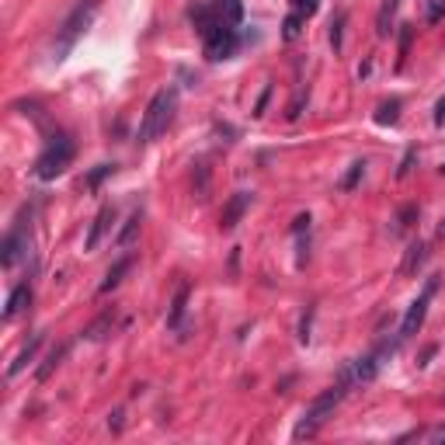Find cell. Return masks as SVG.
Here are the masks:
<instances>
[{
    "label": "cell",
    "instance_id": "cell-1",
    "mask_svg": "<svg viewBox=\"0 0 445 445\" xmlns=\"http://www.w3.org/2000/svg\"><path fill=\"white\" fill-rule=\"evenodd\" d=\"M351 386H359V383H355V369H351V362H344V366L338 369V379H334V386H331V390H324L314 400V404L303 411L299 424L292 428V439H296V442H303V439H314L316 431L327 424V418L334 414V407H338L341 400L351 393Z\"/></svg>",
    "mask_w": 445,
    "mask_h": 445
},
{
    "label": "cell",
    "instance_id": "cell-2",
    "mask_svg": "<svg viewBox=\"0 0 445 445\" xmlns=\"http://www.w3.org/2000/svg\"><path fill=\"white\" fill-rule=\"evenodd\" d=\"M98 7H101V0H77V7L63 18V25L56 28V39H53V63H63L66 56L74 53V46H77L80 39H84V31L91 28L94 21V14H98Z\"/></svg>",
    "mask_w": 445,
    "mask_h": 445
},
{
    "label": "cell",
    "instance_id": "cell-3",
    "mask_svg": "<svg viewBox=\"0 0 445 445\" xmlns=\"http://www.w3.org/2000/svg\"><path fill=\"white\" fill-rule=\"evenodd\" d=\"M174 108H178V91H174V87L157 91V94L150 98L146 111H143V122H139V132H136V143L146 146V143L157 139L160 132H167L171 119H174Z\"/></svg>",
    "mask_w": 445,
    "mask_h": 445
},
{
    "label": "cell",
    "instance_id": "cell-4",
    "mask_svg": "<svg viewBox=\"0 0 445 445\" xmlns=\"http://www.w3.org/2000/svg\"><path fill=\"white\" fill-rule=\"evenodd\" d=\"M74 154H77V146H74V139H70L66 132L49 136L46 150H42L39 160H35V178H39V181H56V178L74 164Z\"/></svg>",
    "mask_w": 445,
    "mask_h": 445
},
{
    "label": "cell",
    "instance_id": "cell-5",
    "mask_svg": "<svg viewBox=\"0 0 445 445\" xmlns=\"http://www.w3.org/2000/svg\"><path fill=\"white\" fill-rule=\"evenodd\" d=\"M202 46H206V59H212V63L230 59V56L240 49V31H236V25H230V21L219 18V21L202 35Z\"/></svg>",
    "mask_w": 445,
    "mask_h": 445
},
{
    "label": "cell",
    "instance_id": "cell-6",
    "mask_svg": "<svg viewBox=\"0 0 445 445\" xmlns=\"http://www.w3.org/2000/svg\"><path fill=\"white\" fill-rule=\"evenodd\" d=\"M439 286H442V275H431V279L424 282V289H421V296L407 306V314L400 320V338L404 341L421 331V324H424V316H428V303H431V296L439 292Z\"/></svg>",
    "mask_w": 445,
    "mask_h": 445
},
{
    "label": "cell",
    "instance_id": "cell-7",
    "mask_svg": "<svg viewBox=\"0 0 445 445\" xmlns=\"http://www.w3.org/2000/svg\"><path fill=\"white\" fill-rule=\"evenodd\" d=\"M28 247H31L28 223H25V219H18V223H14V230L4 236V247H0L4 254H0V264H4V268H14V264H18L28 254Z\"/></svg>",
    "mask_w": 445,
    "mask_h": 445
},
{
    "label": "cell",
    "instance_id": "cell-8",
    "mask_svg": "<svg viewBox=\"0 0 445 445\" xmlns=\"http://www.w3.org/2000/svg\"><path fill=\"white\" fill-rule=\"evenodd\" d=\"M188 296H191V286H188V282H178L174 299H171V310H167V331L178 334V338H188V331H191V324L184 320V316H188Z\"/></svg>",
    "mask_w": 445,
    "mask_h": 445
},
{
    "label": "cell",
    "instance_id": "cell-9",
    "mask_svg": "<svg viewBox=\"0 0 445 445\" xmlns=\"http://www.w3.org/2000/svg\"><path fill=\"white\" fill-rule=\"evenodd\" d=\"M251 202H254V191H234L230 199H226V206L219 212V230H236V223L244 219V212L251 209Z\"/></svg>",
    "mask_w": 445,
    "mask_h": 445
},
{
    "label": "cell",
    "instance_id": "cell-10",
    "mask_svg": "<svg viewBox=\"0 0 445 445\" xmlns=\"http://www.w3.org/2000/svg\"><path fill=\"white\" fill-rule=\"evenodd\" d=\"M115 206L111 202H105L101 209H98V216L91 219V230H87V240H84V251H98V244H101V236L111 230V223H115Z\"/></svg>",
    "mask_w": 445,
    "mask_h": 445
},
{
    "label": "cell",
    "instance_id": "cell-11",
    "mask_svg": "<svg viewBox=\"0 0 445 445\" xmlns=\"http://www.w3.org/2000/svg\"><path fill=\"white\" fill-rule=\"evenodd\" d=\"M188 18H191V25H195L199 35H206V31L219 21V11H216V4H209V0H195V4L188 7Z\"/></svg>",
    "mask_w": 445,
    "mask_h": 445
},
{
    "label": "cell",
    "instance_id": "cell-12",
    "mask_svg": "<svg viewBox=\"0 0 445 445\" xmlns=\"http://www.w3.org/2000/svg\"><path fill=\"white\" fill-rule=\"evenodd\" d=\"M28 303H31V286H28V282L14 286L11 296H7V306H4V320H14L18 314H25Z\"/></svg>",
    "mask_w": 445,
    "mask_h": 445
},
{
    "label": "cell",
    "instance_id": "cell-13",
    "mask_svg": "<svg viewBox=\"0 0 445 445\" xmlns=\"http://www.w3.org/2000/svg\"><path fill=\"white\" fill-rule=\"evenodd\" d=\"M42 341H46V334H42V331H39V334H31V338L25 341V348H21V351L14 355V362L7 366V376H18V372H21V369H25L28 362L35 359V355H39V348H42Z\"/></svg>",
    "mask_w": 445,
    "mask_h": 445
},
{
    "label": "cell",
    "instance_id": "cell-14",
    "mask_svg": "<svg viewBox=\"0 0 445 445\" xmlns=\"http://www.w3.org/2000/svg\"><path fill=\"white\" fill-rule=\"evenodd\" d=\"M424 258H428V244H424V240H414V244L407 247L404 261H400V275H404V279L418 275V268L424 264Z\"/></svg>",
    "mask_w": 445,
    "mask_h": 445
},
{
    "label": "cell",
    "instance_id": "cell-15",
    "mask_svg": "<svg viewBox=\"0 0 445 445\" xmlns=\"http://www.w3.org/2000/svg\"><path fill=\"white\" fill-rule=\"evenodd\" d=\"M132 261H136L132 254H122V258H119V261H115V264H111V268L105 271V282L98 286V292H101V296H105V292H111V289H115L119 282H122V279H126V271L132 268Z\"/></svg>",
    "mask_w": 445,
    "mask_h": 445
},
{
    "label": "cell",
    "instance_id": "cell-16",
    "mask_svg": "<svg viewBox=\"0 0 445 445\" xmlns=\"http://www.w3.org/2000/svg\"><path fill=\"white\" fill-rule=\"evenodd\" d=\"M66 351H70V344H66V341H63V344H53V348H49V355L42 359V366L35 369V379H39V383H46V379L53 376V369L66 359Z\"/></svg>",
    "mask_w": 445,
    "mask_h": 445
},
{
    "label": "cell",
    "instance_id": "cell-17",
    "mask_svg": "<svg viewBox=\"0 0 445 445\" xmlns=\"http://www.w3.org/2000/svg\"><path fill=\"white\" fill-rule=\"evenodd\" d=\"M396 7H400V0H383V7H379V14H376V35H379V39H390L393 35Z\"/></svg>",
    "mask_w": 445,
    "mask_h": 445
},
{
    "label": "cell",
    "instance_id": "cell-18",
    "mask_svg": "<svg viewBox=\"0 0 445 445\" xmlns=\"http://www.w3.org/2000/svg\"><path fill=\"white\" fill-rule=\"evenodd\" d=\"M418 216H421V209L414 206V202H411V206H404V209H400L396 216H393L390 234H393V236H404L407 230H411V226H414V223H418Z\"/></svg>",
    "mask_w": 445,
    "mask_h": 445
},
{
    "label": "cell",
    "instance_id": "cell-19",
    "mask_svg": "<svg viewBox=\"0 0 445 445\" xmlns=\"http://www.w3.org/2000/svg\"><path fill=\"white\" fill-rule=\"evenodd\" d=\"M111 327H115V306L98 316V320H94V324L84 331V338H87V341H101V338H108V334H111Z\"/></svg>",
    "mask_w": 445,
    "mask_h": 445
},
{
    "label": "cell",
    "instance_id": "cell-20",
    "mask_svg": "<svg viewBox=\"0 0 445 445\" xmlns=\"http://www.w3.org/2000/svg\"><path fill=\"white\" fill-rule=\"evenodd\" d=\"M400 108H404V101L400 98H390V101H383V105L376 108V126H396L400 122Z\"/></svg>",
    "mask_w": 445,
    "mask_h": 445
},
{
    "label": "cell",
    "instance_id": "cell-21",
    "mask_svg": "<svg viewBox=\"0 0 445 445\" xmlns=\"http://www.w3.org/2000/svg\"><path fill=\"white\" fill-rule=\"evenodd\" d=\"M212 4H216V11H219L223 21H230V25L244 21V0H212Z\"/></svg>",
    "mask_w": 445,
    "mask_h": 445
},
{
    "label": "cell",
    "instance_id": "cell-22",
    "mask_svg": "<svg viewBox=\"0 0 445 445\" xmlns=\"http://www.w3.org/2000/svg\"><path fill=\"white\" fill-rule=\"evenodd\" d=\"M366 160H355V164H351V167H348V174H344V178H341V191H355V188H359V181H362V178H366Z\"/></svg>",
    "mask_w": 445,
    "mask_h": 445
},
{
    "label": "cell",
    "instance_id": "cell-23",
    "mask_svg": "<svg viewBox=\"0 0 445 445\" xmlns=\"http://www.w3.org/2000/svg\"><path fill=\"white\" fill-rule=\"evenodd\" d=\"M303 25H306L303 14H296V11L286 14V21H282V39H286V42H296V39L303 35Z\"/></svg>",
    "mask_w": 445,
    "mask_h": 445
},
{
    "label": "cell",
    "instance_id": "cell-24",
    "mask_svg": "<svg viewBox=\"0 0 445 445\" xmlns=\"http://www.w3.org/2000/svg\"><path fill=\"white\" fill-rule=\"evenodd\" d=\"M111 174H115V164H98V167H94V171H91V174H87V191H98V188H101V181H105V178H111Z\"/></svg>",
    "mask_w": 445,
    "mask_h": 445
},
{
    "label": "cell",
    "instance_id": "cell-25",
    "mask_svg": "<svg viewBox=\"0 0 445 445\" xmlns=\"http://www.w3.org/2000/svg\"><path fill=\"white\" fill-rule=\"evenodd\" d=\"M139 223H143V212H132L129 219H126V226H122V234L115 236V244H119V247H129V240L136 236V230H139Z\"/></svg>",
    "mask_w": 445,
    "mask_h": 445
},
{
    "label": "cell",
    "instance_id": "cell-26",
    "mask_svg": "<svg viewBox=\"0 0 445 445\" xmlns=\"http://www.w3.org/2000/svg\"><path fill=\"white\" fill-rule=\"evenodd\" d=\"M424 21H428V25H442L445 21V0H424Z\"/></svg>",
    "mask_w": 445,
    "mask_h": 445
},
{
    "label": "cell",
    "instance_id": "cell-27",
    "mask_svg": "<svg viewBox=\"0 0 445 445\" xmlns=\"http://www.w3.org/2000/svg\"><path fill=\"white\" fill-rule=\"evenodd\" d=\"M344 21H348V14L338 11L334 18H331V46H334V53H341V35H344Z\"/></svg>",
    "mask_w": 445,
    "mask_h": 445
},
{
    "label": "cell",
    "instance_id": "cell-28",
    "mask_svg": "<svg viewBox=\"0 0 445 445\" xmlns=\"http://www.w3.org/2000/svg\"><path fill=\"white\" fill-rule=\"evenodd\" d=\"M306 101H310V91H299V94H296V98H292V101H289V122H296V119H299V115H303V108H306Z\"/></svg>",
    "mask_w": 445,
    "mask_h": 445
},
{
    "label": "cell",
    "instance_id": "cell-29",
    "mask_svg": "<svg viewBox=\"0 0 445 445\" xmlns=\"http://www.w3.org/2000/svg\"><path fill=\"white\" fill-rule=\"evenodd\" d=\"M411 42H414V28L404 25V31H400V59H396V66H404V59L411 53Z\"/></svg>",
    "mask_w": 445,
    "mask_h": 445
},
{
    "label": "cell",
    "instance_id": "cell-30",
    "mask_svg": "<svg viewBox=\"0 0 445 445\" xmlns=\"http://www.w3.org/2000/svg\"><path fill=\"white\" fill-rule=\"evenodd\" d=\"M414 160H418V146H407V154H404L400 167H396V178H407V174H411V167H414Z\"/></svg>",
    "mask_w": 445,
    "mask_h": 445
},
{
    "label": "cell",
    "instance_id": "cell-31",
    "mask_svg": "<svg viewBox=\"0 0 445 445\" xmlns=\"http://www.w3.org/2000/svg\"><path fill=\"white\" fill-rule=\"evenodd\" d=\"M292 11L303 14V18H314L316 11H320V0H292Z\"/></svg>",
    "mask_w": 445,
    "mask_h": 445
},
{
    "label": "cell",
    "instance_id": "cell-32",
    "mask_svg": "<svg viewBox=\"0 0 445 445\" xmlns=\"http://www.w3.org/2000/svg\"><path fill=\"white\" fill-rule=\"evenodd\" d=\"M310 212H299L296 219H292V236H310Z\"/></svg>",
    "mask_w": 445,
    "mask_h": 445
},
{
    "label": "cell",
    "instance_id": "cell-33",
    "mask_svg": "<svg viewBox=\"0 0 445 445\" xmlns=\"http://www.w3.org/2000/svg\"><path fill=\"white\" fill-rule=\"evenodd\" d=\"M310 324H314V306L306 310V316H303V324H299V341H303V344L310 341Z\"/></svg>",
    "mask_w": 445,
    "mask_h": 445
},
{
    "label": "cell",
    "instance_id": "cell-34",
    "mask_svg": "<svg viewBox=\"0 0 445 445\" xmlns=\"http://www.w3.org/2000/svg\"><path fill=\"white\" fill-rule=\"evenodd\" d=\"M268 98H271V84H264L261 98H258V105H254V119H261V115H264V108H268Z\"/></svg>",
    "mask_w": 445,
    "mask_h": 445
},
{
    "label": "cell",
    "instance_id": "cell-35",
    "mask_svg": "<svg viewBox=\"0 0 445 445\" xmlns=\"http://www.w3.org/2000/svg\"><path fill=\"white\" fill-rule=\"evenodd\" d=\"M435 126H439V129L445 126V98H439V101H435Z\"/></svg>",
    "mask_w": 445,
    "mask_h": 445
},
{
    "label": "cell",
    "instance_id": "cell-36",
    "mask_svg": "<svg viewBox=\"0 0 445 445\" xmlns=\"http://www.w3.org/2000/svg\"><path fill=\"white\" fill-rule=\"evenodd\" d=\"M435 351H439V344H428V348H424V351H421V362H418V366H421V369L428 366V362H431V355H435Z\"/></svg>",
    "mask_w": 445,
    "mask_h": 445
},
{
    "label": "cell",
    "instance_id": "cell-37",
    "mask_svg": "<svg viewBox=\"0 0 445 445\" xmlns=\"http://www.w3.org/2000/svg\"><path fill=\"white\" fill-rule=\"evenodd\" d=\"M122 418H126V414H122V411H115V414L108 418V428H111V431H122Z\"/></svg>",
    "mask_w": 445,
    "mask_h": 445
},
{
    "label": "cell",
    "instance_id": "cell-38",
    "mask_svg": "<svg viewBox=\"0 0 445 445\" xmlns=\"http://www.w3.org/2000/svg\"><path fill=\"white\" fill-rule=\"evenodd\" d=\"M424 439H428V442H445V428H431V431H424Z\"/></svg>",
    "mask_w": 445,
    "mask_h": 445
},
{
    "label": "cell",
    "instance_id": "cell-39",
    "mask_svg": "<svg viewBox=\"0 0 445 445\" xmlns=\"http://www.w3.org/2000/svg\"><path fill=\"white\" fill-rule=\"evenodd\" d=\"M369 74H372V63H369V59H366V63L359 66V77H369Z\"/></svg>",
    "mask_w": 445,
    "mask_h": 445
},
{
    "label": "cell",
    "instance_id": "cell-40",
    "mask_svg": "<svg viewBox=\"0 0 445 445\" xmlns=\"http://www.w3.org/2000/svg\"><path fill=\"white\" fill-rule=\"evenodd\" d=\"M439 236H445V219H442V223H439Z\"/></svg>",
    "mask_w": 445,
    "mask_h": 445
},
{
    "label": "cell",
    "instance_id": "cell-41",
    "mask_svg": "<svg viewBox=\"0 0 445 445\" xmlns=\"http://www.w3.org/2000/svg\"><path fill=\"white\" fill-rule=\"evenodd\" d=\"M442 171H445V164H442Z\"/></svg>",
    "mask_w": 445,
    "mask_h": 445
}]
</instances>
